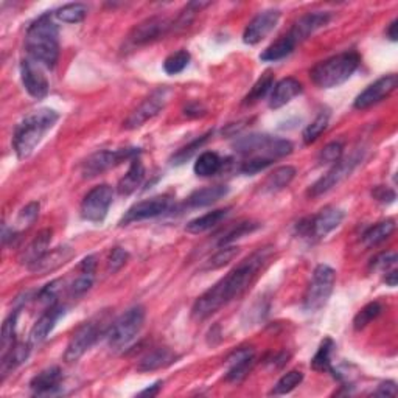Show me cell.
Masks as SVG:
<instances>
[{
    "label": "cell",
    "instance_id": "obj_19",
    "mask_svg": "<svg viewBox=\"0 0 398 398\" xmlns=\"http://www.w3.org/2000/svg\"><path fill=\"white\" fill-rule=\"evenodd\" d=\"M228 372L226 380L229 383H242L255 364V350L252 347H238L230 353L226 359Z\"/></svg>",
    "mask_w": 398,
    "mask_h": 398
},
{
    "label": "cell",
    "instance_id": "obj_22",
    "mask_svg": "<svg viewBox=\"0 0 398 398\" xmlns=\"http://www.w3.org/2000/svg\"><path fill=\"white\" fill-rule=\"evenodd\" d=\"M63 383V371L58 366H51L39 372L36 377L30 381V389L36 395H51L61 387Z\"/></svg>",
    "mask_w": 398,
    "mask_h": 398
},
{
    "label": "cell",
    "instance_id": "obj_11",
    "mask_svg": "<svg viewBox=\"0 0 398 398\" xmlns=\"http://www.w3.org/2000/svg\"><path fill=\"white\" fill-rule=\"evenodd\" d=\"M139 154V148H122L116 149V151H109V149H106V151H97L81 163V175L82 178H95L104 171L117 167L118 163L132 161Z\"/></svg>",
    "mask_w": 398,
    "mask_h": 398
},
{
    "label": "cell",
    "instance_id": "obj_20",
    "mask_svg": "<svg viewBox=\"0 0 398 398\" xmlns=\"http://www.w3.org/2000/svg\"><path fill=\"white\" fill-rule=\"evenodd\" d=\"M332 20V14L328 11H314L308 13L305 16L299 18L292 28L290 30V36L296 44L308 39L311 35H314L318 30L328 25V22Z\"/></svg>",
    "mask_w": 398,
    "mask_h": 398
},
{
    "label": "cell",
    "instance_id": "obj_25",
    "mask_svg": "<svg viewBox=\"0 0 398 398\" xmlns=\"http://www.w3.org/2000/svg\"><path fill=\"white\" fill-rule=\"evenodd\" d=\"M178 361V355L168 347H159L151 352H148L147 355L140 359L137 366L139 372H154L165 367L171 366Z\"/></svg>",
    "mask_w": 398,
    "mask_h": 398
},
{
    "label": "cell",
    "instance_id": "obj_55",
    "mask_svg": "<svg viewBox=\"0 0 398 398\" xmlns=\"http://www.w3.org/2000/svg\"><path fill=\"white\" fill-rule=\"evenodd\" d=\"M375 397H397V385L394 381L381 383L378 389L373 392Z\"/></svg>",
    "mask_w": 398,
    "mask_h": 398
},
{
    "label": "cell",
    "instance_id": "obj_48",
    "mask_svg": "<svg viewBox=\"0 0 398 398\" xmlns=\"http://www.w3.org/2000/svg\"><path fill=\"white\" fill-rule=\"evenodd\" d=\"M37 216H39V202H30V204L22 209L18 215L16 224L19 230L32 226V224L37 220Z\"/></svg>",
    "mask_w": 398,
    "mask_h": 398
},
{
    "label": "cell",
    "instance_id": "obj_13",
    "mask_svg": "<svg viewBox=\"0 0 398 398\" xmlns=\"http://www.w3.org/2000/svg\"><path fill=\"white\" fill-rule=\"evenodd\" d=\"M168 97L170 91L167 87H161L151 92L149 97H147V99L131 112L130 117L125 120L123 126L126 130H137V128L144 126L148 120L154 118L165 108V104L168 101Z\"/></svg>",
    "mask_w": 398,
    "mask_h": 398
},
{
    "label": "cell",
    "instance_id": "obj_28",
    "mask_svg": "<svg viewBox=\"0 0 398 398\" xmlns=\"http://www.w3.org/2000/svg\"><path fill=\"white\" fill-rule=\"evenodd\" d=\"M144 179H145V165L137 156L131 161V165H130V168H128L126 175L120 179L117 190L120 194H125V197H128V194H131L139 189L140 184L144 182Z\"/></svg>",
    "mask_w": 398,
    "mask_h": 398
},
{
    "label": "cell",
    "instance_id": "obj_8",
    "mask_svg": "<svg viewBox=\"0 0 398 398\" xmlns=\"http://www.w3.org/2000/svg\"><path fill=\"white\" fill-rule=\"evenodd\" d=\"M344 210L337 207H325L318 215L305 218L297 223V232L300 237L310 240H322L328 234H332L335 229L341 226L344 221Z\"/></svg>",
    "mask_w": 398,
    "mask_h": 398
},
{
    "label": "cell",
    "instance_id": "obj_53",
    "mask_svg": "<svg viewBox=\"0 0 398 398\" xmlns=\"http://www.w3.org/2000/svg\"><path fill=\"white\" fill-rule=\"evenodd\" d=\"M59 285H63L61 280H54L51 283L46 285L41 291L39 294H37V300H39L41 304L46 305L47 308L51 305H56L58 304V294H59V290L61 287Z\"/></svg>",
    "mask_w": 398,
    "mask_h": 398
},
{
    "label": "cell",
    "instance_id": "obj_30",
    "mask_svg": "<svg viewBox=\"0 0 398 398\" xmlns=\"http://www.w3.org/2000/svg\"><path fill=\"white\" fill-rule=\"evenodd\" d=\"M30 349H32V344H24L19 342L11 347L8 352L2 355V367H0V372H2V380H5V377L8 373H11L14 369L27 361V358L30 355Z\"/></svg>",
    "mask_w": 398,
    "mask_h": 398
},
{
    "label": "cell",
    "instance_id": "obj_42",
    "mask_svg": "<svg viewBox=\"0 0 398 398\" xmlns=\"http://www.w3.org/2000/svg\"><path fill=\"white\" fill-rule=\"evenodd\" d=\"M238 252H240L238 246H223L220 251L209 259L204 269L206 271H210V269H220L223 266H226L237 257Z\"/></svg>",
    "mask_w": 398,
    "mask_h": 398
},
{
    "label": "cell",
    "instance_id": "obj_35",
    "mask_svg": "<svg viewBox=\"0 0 398 398\" xmlns=\"http://www.w3.org/2000/svg\"><path fill=\"white\" fill-rule=\"evenodd\" d=\"M335 352V342L332 337H325L324 341L321 342L319 349L316 352V355L313 356L311 359V367L313 371L316 372H332L333 366H332V356Z\"/></svg>",
    "mask_w": 398,
    "mask_h": 398
},
{
    "label": "cell",
    "instance_id": "obj_17",
    "mask_svg": "<svg viewBox=\"0 0 398 398\" xmlns=\"http://www.w3.org/2000/svg\"><path fill=\"white\" fill-rule=\"evenodd\" d=\"M20 80L28 95H32L36 100L46 99L49 94V80L42 72V66L37 64L33 59H24L20 63Z\"/></svg>",
    "mask_w": 398,
    "mask_h": 398
},
{
    "label": "cell",
    "instance_id": "obj_6",
    "mask_svg": "<svg viewBox=\"0 0 398 398\" xmlns=\"http://www.w3.org/2000/svg\"><path fill=\"white\" fill-rule=\"evenodd\" d=\"M234 148L240 154L269 157L273 161L292 153V144L290 140L271 137L266 134H251V136L240 137L234 144Z\"/></svg>",
    "mask_w": 398,
    "mask_h": 398
},
{
    "label": "cell",
    "instance_id": "obj_36",
    "mask_svg": "<svg viewBox=\"0 0 398 398\" xmlns=\"http://www.w3.org/2000/svg\"><path fill=\"white\" fill-rule=\"evenodd\" d=\"M19 313H20V308H16V310H13V313L4 322L2 335H0V347H2V355H5L6 352L18 344L16 330H18Z\"/></svg>",
    "mask_w": 398,
    "mask_h": 398
},
{
    "label": "cell",
    "instance_id": "obj_21",
    "mask_svg": "<svg viewBox=\"0 0 398 398\" xmlns=\"http://www.w3.org/2000/svg\"><path fill=\"white\" fill-rule=\"evenodd\" d=\"M63 314H64V306H61L59 304L49 306L47 310L44 311L42 316L36 321L32 332H30V344L37 345L46 341L47 336L51 333V330L55 328L56 322Z\"/></svg>",
    "mask_w": 398,
    "mask_h": 398
},
{
    "label": "cell",
    "instance_id": "obj_18",
    "mask_svg": "<svg viewBox=\"0 0 398 398\" xmlns=\"http://www.w3.org/2000/svg\"><path fill=\"white\" fill-rule=\"evenodd\" d=\"M279 20H280L279 10H265L259 13L244 28L243 42L247 44V46H255V44L261 42L277 27Z\"/></svg>",
    "mask_w": 398,
    "mask_h": 398
},
{
    "label": "cell",
    "instance_id": "obj_27",
    "mask_svg": "<svg viewBox=\"0 0 398 398\" xmlns=\"http://www.w3.org/2000/svg\"><path fill=\"white\" fill-rule=\"evenodd\" d=\"M229 194V187L228 185H210L204 187V189L194 190L189 199H187V204L192 209H199V207H207L212 206L215 202L221 201L223 198H226Z\"/></svg>",
    "mask_w": 398,
    "mask_h": 398
},
{
    "label": "cell",
    "instance_id": "obj_52",
    "mask_svg": "<svg viewBox=\"0 0 398 398\" xmlns=\"http://www.w3.org/2000/svg\"><path fill=\"white\" fill-rule=\"evenodd\" d=\"M344 153V145L342 142H332V144L325 145L319 153V162L321 163H336L340 159H342Z\"/></svg>",
    "mask_w": 398,
    "mask_h": 398
},
{
    "label": "cell",
    "instance_id": "obj_12",
    "mask_svg": "<svg viewBox=\"0 0 398 398\" xmlns=\"http://www.w3.org/2000/svg\"><path fill=\"white\" fill-rule=\"evenodd\" d=\"M112 199H114V190L111 185L101 184L94 187L81 202V218L89 223H103L108 216Z\"/></svg>",
    "mask_w": 398,
    "mask_h": 398
},
{
    "label": "cell",
    "instance_id": "obj_29",
    "mask_svg": "<svg viewBox=\"0 0 398 398\" xmlns=\"http://www.w3.org/2000/svg\"><path fill=\"white\" fill-rule=\"evenodd\" d=\"M228 215H229V209L212 210V212H209L206 215H201L198 218H194V220H192L185 226V230L189 232V234H193V235L204 234V232L218 226V224H220Z\"/></svg>",
    "mask_w": 398,
    "mask_h": 398
},
{
    "label": "cell",
    "instance_id": "obj_34",
    "mask_svg": "<svg viewBox=\"0 0 398 398\" xmlns=\"http://www.w3.org/2000/svg\"><path fill=\"white\" fill-rule=\"evenodd\" d=\"M223 168V159L215 151L202 153L194 162V175L199 178H210Z\"/></svg>",
    "mask_w": 398,
    "mask_h": 398
},
{
    "label": "cell",
    "instance_id": "obj_38",
    "mask_svg": "<svg viewBox=\"0 0 398 398\" xmlns=\"http://www.w3.org/2000/svg\"><path fill=\"white\" fill-rule=\"evenodd\" d=\"M54 16L64 24H80L87 16V6L85 4H67L58 8Z\"/></svg>",
    "mask_w": 398,
    "mask_h": 398
},
{
    "label": "cell",
    "instance_id": "obj_9",
    "mask_svg": "<svg viewBox=\"0 0 398 398\" xmlns=\"http://www.w3.org/2000/svg\"><path fill=\"white\" fill-rule=\"evenodd\" d=\"M363 159H364L363 149H358V151L352 153L347 157H344V159H340L332 168H330L327 175L322 176L319 181H316L311 185V189L308 190V194H310L311 198H318V197H322V194L328 193L330 190H333L335 187L344 182L345 179H347L352 173L355 171V168L359 163H361Z\"/></svg>",
    "mask_w": 398,
    "mask_h": 398
},
{
    "label": "cell",
    "instance_id": "obj_50",
    "mask_svg": "<svg viewBox=\"0 0 398 398\" xmlns=\"http://www.w3.org/2000/svg\"><path fill=\"white\" fill-rule=\"evenodd\" d=\"M92 285H94V274L80 271V275L72 282V285L69 287L70 296L72 297L85 296L86 292L92 288Z\"/></svg>",
    "mask_w": 398,
    "mask_h": 398
},
{
    "label": "cell",
    "instance_id": "obj_37",
    "mask_svg": "<svg viewBox=\"0 0 398 398\" xmlns=\"http://www.w3.org/2000/svg\"><path fill=\"white\" fill-rule=\"evenodd\" d=\"M274 87V75L271 72H266L263 73L261 77L257 80V82L252 86V89L244 97V101L243 104L246 106H249V104H255L259 103L260 100L265 99V97L269 94V91Z\"/></svg>",
    "mask_w": 398,
    "mask_h": 398
},
{
    "label": "cell",
    "instance_id": "obj_49",
    "mask_svg": "<svg viewBox=\"0 0 398 398\" xmlns=\"http://www.w3.org/2000/svg\"><path fill=\"white\" fill-rule=\"evenodd\" d=\"M397 265V254L394 251H387V252H381L375 257L371 263V268L373 271H380V273H389L395 269Z\"/></svg>",
    "mask_w": 398,
    "mask_h": 398
},
{
    "label": "cell",
    "instance_id": "obj_16",
    "mask_svg": "<svg viewBox=\"0 0 398 398\" xmlns=\"http://www.w3.org/2000/svg\"><path fill=\"white\" fill-rule=\"evenodd\" d=\"M397 85H398V78L394 73L378 78L377 81L372 82L371 86H367L364 91L356 97L355 103H353V108L358 111L372 108L373 104H378L380 101L385 100L386 97L392 94L395 91Z\"/></svg>",
    "mask_w": 398,
    "mask_h": 398
},
{
    "label": "cell",
    "instance_id": "obj_14",
    "mask_svg": "<svg viewBox=\"0 0 398 398\" xmlns=\"http://www.w3.org/2000/svg\"><path fill=\"white\" fill-rule=\"evenodd\" d=\"M170 28L171 24L168 19L162 16L148 18L131 30L130 35H128V44H130L131 47L147 46V44H151L163 37L170 32Z\"/></svg>",
    "mask_w": 398,
    "mask_h": 398
},
{
    "label": "cell",
    "instance_id": "obj_43",
    "mask_svg": "<svg viewBox=\"0 0 398 398\" xmlns=\"http://www.w3.org/2000/svg\"><path fill=\"white\" fill-rule=\"evenodd\" d=\"M328 120H330L328 112H321V114L305 128L304 131L305 145H311L321 137V134L327 130Z\"/></svg>",
    "mask_w": 398,
    "mask_h": 398
},
{
    "label": "cell",
    "instance_id": "obj_31",
    "mask_svg": "<svg viewBox=\"0 0 398 398\" xmlns=\"http://www.w3.org/2000/svg\"><path fill=\"white\" fill-rule=\"evenodd\" d=\"M297 44L292 41V37L290 35H285L279 37L275 42H273L268 49L263 50V54L260 55V59L265 63H275L280 61V59L287 58L292 54V50L296 49Z\"/></svg>",
    "mask_w": 398,
    "mask_h": 398
},
{
    "label": "cell",
    "instance_id": "obj_44",
    "mask_svg": "<svg viewBox=\"0 0 398 398\" xmlns=\"http://www.w3.org/2000/svg\"><path fill=\"white\" fill-rule=\"evenodd\" d=\"M190 63V54L187 50H178L175 54L165 58L163 70L167 75L181 73Z\"/></svg>",
    "mask_w": 398,
    "mask_h": 398
},
{
    "label": "cell",
    "instance_id": "obj_10",
    "mask_svg": "<svg viewBox=\"0 0 398 398\" xmlns=\"http://www.w3.org/2000/svg\"><path fill=\"white\" fill-rule=\"evenodd\" d=\"M108 330H104L103 318L100 319H91L81 324L73 335L70 336L69 344H67L64 352V359L67 363H75L85 355V353L92 347V345L99 341L100 335H106Z\"/></svg>",
    "mask_w": 398,
    "mask_h": 398
},
{
    "label": "cell",
    "instance_id": "obj_59",
    "mask_svg": "<svg viewBox=\"0 0 398 398\" xmlns=\"http://www.w3.org/2000/svg\"><path fill=\"white\" fill-rule=\"evenodd\" d=\"M397 269H392V271H389L386 273V277H385V282L389 285V287H397Z\"/></svg>",
    "mask_w": 398,
    "mask_h": 398
},
{
    "label": "cell",
    "instance_id": "obj_32",
    "mask_svg": "<svg viewBox=\"0 0 398 398\" xmlns=\"http://www.w3.org/2000/svg\"><path fill=\"white\" fill-rule=\"evenodd\" d=\"M294 176H296V168L291 167V165L279 167L266 178L265 184H263V190L266 193L280 192L283 189H287V187L292 182Z\"/></svg>",
    "mask_w": 398,
    "mask_h": 398
},
{
    "label": "cell",
    "instance_id": "obj_58",
    "mask_svg": "<svg viewBox=\"0 0 398 398\" xmlns=\"http://www.w3.org/2000/svg\"><path fill=\"white\" fill-rule=\"evenodd\" d=\"M397 25H398V19H394V20L389 24V28H387V32H386L389 39L394 41V42L397 41V37H398V35H397Z\"/></svg>",
    "mask_w": 398,
    "mask_h": 398
},
{
    "label": "cell",
    "instance_id": "obj_4",
    "mask_svg": "<svg viewBox=\"0 0 398 398\" xmlns=\"http://www.w3.org/2000/svg\"><path fill=\"white\" fill-rule=\"evenodd\" d=\"M359 55L356 51H344V54L327 58L318 63L310 72L311 81L321 89H333L344 85L359 66Z\"/></svg>",
    "mask_w": 398,
    "mask_h": 398
},
{
    "label": "cell",
    "instance_id": "obj_39",
    "mask_svg": "<svg viewBox=\"0 0 398 398\" xmlns=\"http://www.w3.org/2000/svg\"><path fill=\"white\" fill-rule=\"evenodd\" d=\"M260 228L259 223H252V221H244V223H238L235 224L234 228L229 229L226 234H224L220 242H218V246L223 247V246H229L234 242H237L238 238H243L247 234H252L254 230H257Z\"/></svg>",
    "mask_w": 398,
    "mask_h": 398
},
{
    "label": "cell",
    "instance_id": "obj_47",
    "mask_svg": "<svg viewBox=\"0 0 398 398\" xmlns=\"http://www.w3.org/2000/svg\"><path fill=\"white\" fill-rule=\"evenodd\" d=\"M209 2H192L185 6V8L179 14V18L176 19L173 27L175 28H185L192 24V20L197 16V13H199L204 6H207Z\"/></svg>",
    "mask_w": 398,
    "mask_h": 398
},
{
    "label": "cell",
    "instance_id": "obj_51",
    "mask_svg": "<svg viewBox=\"0 0 398 398\" xmlns=\"http://www.w3.org/2000/svg\"><path fill=\"white\" fill-rule=\"evenodd\" d=\"M128 259H130V254H128L126 249H123V247H120V246L114 247V249L111 251L109 257H108V265H106L108 273L109 274L118 273L120 269H122L126 265Z\"/></svg>",
    "mask_w": 398,
    "mask_h": 398
},
{
    "label": "cell",
    "instance_id": "obj_54",
    "mask_svg": "<svg viewBox=\"0 0 398 398\" xmlns=\"http://www.w3.org/2000/svg\"><path fill=\"white\" fill-rule=\"evenodd\" d=\"M372 197L383 202V204H390V202H394L395 201V192L392 189H389V187H385V185H378V187H375V189L372 190Z\"/></svg>",
    "mask_w": 398,
    "mask_h": 398
},
{
    "label": "cell",
    "instance_id": "obj_1",
    "mask_svg": "<svg viewBox=\"0 0 398 398\" xmlns=\"http://www.w3.org/2000/svg\"><path fill=\"white\" fill-rule=\"evenodd\" d=\"M271 254L273 249L269 246L260 247L249 257L240 261L237 268L232 269L226 277H223L220 282H216L212 288H209L204 294L197 299L192 308V316L197 321H204L218 310H221L224 305L242 296L251 287L261 268L266 265Z\"/></svg>",
    "mask_w": 398,
    "mask_h": 398
},
{
    "label": "cell",
    "instance_id": "obj_41",
    "mask_svg": "<svg viewBox=\"0 0 398 398\" xmlns=\"http://www.w3.org/2000/svg\"><path fill=\"white\" fill-rule=\"evenodd\" d=\"M304 381V373L300 371H291L288 373H285L283 377L275 383V386L269 394L271 395H285L290 394L291 390H294L300 383Z\"/></svg>",
    "mask_w": 398,
    "mask_h": 398
},
{
    "label": "cell",
    "instance_id": "obj_24",
    "mask_svg": "<svg viewBox=\"0 0 398 398\" xmlns=\"http://www.w3.org/2000/svg\"><path fill=\"white\" fill-rule=\"evenodd\" d=\"M51 242V230L44 229L39 234L35 237V240L30 243L25 251L20 254V263L30 268H33L37 261H39L44 255L49 252V246Z\"/></svg>",
    "mask_w": 398,
    "mask_h": 398
},
{
    "label": "cell",
    "instance_id": "obj_56",
    "mask_svg": "<svg viewBox=\"0 0 398 398\" xmlns=\"http://www.w3.org/2000/svg\"><path fill=\"white\" fill-rule=\"evenodd\" d=\"M95 268H97V259L95 255H89L85 260L80 263L78 271L81 273H89V274H95Z\"/></svg>",
    "mask_w": 398,
    "mask_h": 398
},
{
    "label": "cell",
    "instance_id": "obj_15",
    "mask_svg": "<svg viewBox=\"0 0 398 398\" xmlns=\"http://www.w3.org/2000/svg\"><path fill=\"white\" fill-rule=\"evenodd\" d=\"M170 207H171V198L167 197V194H161V197L139 201L126 210L118 224L120 226H128V224L161 216L167 212Z\"/></svg>",
    "mask_w": 398,
    "mask_h": 398
},
{
    "label": "cell",
    "instance_id": "obj_57",
    "mask_svg": "<svg viewBox=\"0 0 398 398\" xmlns=\"http://www.w3.org/2000/svg\"><path fill=\"white\" fill-rule=\"evenodd\" d=\"M162 385H163L162 381H156L154 385H151L149 387L142 390V392H139V397H156L157 394H159Z\"/></svg>",
    "mask_w": 398,
    "mask_h": 398
},
{
    "label": "cell",
    "instance_id": "obj_26",
    "mask_svg": "<svg viewBox=\"0 0 398 398\" xmlns=\"http://www.w3.org/2000/svg\"><path fill=\"white\" fill-rule=\"evenodd\" d=\"M73 255V249L70 246H59L55 247L54 251H49L44 257L36 263L33 268H30V271L37 274H47L55 271L59 266H63L64 263L69 261Z\"/></svg>",
    "mask_w": 398,
    "mask_h": 398
},
{
    "label": "cell",
    "instance_id": "obj_5",
    "mask_svg": "<svg viewBox=\"0 0 398 398\" xmlns=\"http://www.w3.org/2000/svg\"><path fill=\"white\" fill-rule=\"evenodd\" d=\"M145 308L136 305L125 311L116 322H112L106 332V340L112 350H123L128 347L144 328Z\"/></svg>",
    "mask_w": 398,
    "mask_h": 398
},
{
    "label": "cell",
    "instance_id": "obj_33",
    "mask_svg": "<svg viewBox=\"0 0 398 398\" xmlns=\"http://www.w3.org/2000/svg\"><path fill=\"white\" fill-rule=\"evenodd\" d=\"M394 230H395V221L394 220H386V221L377 223L375 226L369 228L364 232L363 243L367 247L378 246L383 242H386V240L394 234Z\"/></svg>",
    "mask_w": 398,
    "mask_h": 398
},
{
    "label": "cell",
    "instance_id": "obj_7",
    "mask_svg": "<svg viewBox=\"0 0 398 398\" xmlns=\"http://www.w3.org/2000/svg\"><path fill=\"white\" fill-rule=\"evenodd\" d=\"M336 282V273L328 265L316 266L311 277V282L308 285L305 297H304V310L308 313H316L322 310L332 296Z\"/></svg>",
    "mask_w": 398,
    "mask_h": 398
},
{
    "label": "cell",
    "instance_id": "obj_2",
    "mask_svg": "<svg viewBox=\"0 0 398 398\" xmlns=\"http://www.w3.org/2000/svg\"><path fill=\"white\" fill-rule=\"evenodd\" d=\"M25 50L28 58L47 69H54L59 58V30L46 13L28 27L25 35Z\"/></svg>",
    "mask_w": 398,
    "mask_h": 398
},
{
    "label": "cell",
    "instance_id": "obj_45",
    "mask_svg": "<svg viewBox=\"0 0 398 398\" xmlns=\"http://www.w3.org/2000/svg\"><path fill=\"white\" fill-rule=\"evenodd\" d=\"M274 163L273 159H269V157H259V156H254L249 157V159L244 161L242 165H240V173L246 176H254L257 175V173L266 170L268 167H271Z\"/></svg>",
    "mask_w": 398,
    "mask_h": 398
},
{
    "label": "cell",
    "instance_id": "obj_40",
    "mask_svg": "<svg viewBox=\"0 0 398 398\" xmlns=\"http://www.w3.org/2000/svg\"><path fill=\"white\" fill-rule=\"evenodd\" d=\"M381 311H383V306L380 302H371V304L364 305L361 310L356 313L355 319H353V328H355L356 332L366 328L373 319H377L380 316Z\"/></svg>",
    "mask_w": 398,
    "mask_h": 398
},
{
    "label": "cell",
    "instance_id": "obj_3",
    "mask_svg": "<svg viewBox=\"0 0 398 398\" xmlns=\"http://www.w3.org/2000/svg\"><path fill=\"white\" fill-rule=\"evenodd\" d=\"M58 120L59 114L50 108L37 109L20 120L13 134V148L19 159H25L35 151Z\"/></svg>",
    "mask_w": 398,
    "mask_h": 398
},
{
    "label": "cell",
    "instance_id": "obj_23",
    "mask_svg": "<svg viewBox=\"0 0 398 398\" xmlns=\"http://www.w3.org/2000/svg\"><path fill=\"white\" fill-rule=\"evenodd\" d=\"M302 94V82L296 78H283L274 85L271 97H269V108L280 109L288 104L292 99Z\"/></svg>",
    "mask_w": 398,
    "mask_h": 398
},
{
    "label": "cell",
    "instance_id": "obj_46",
    "mask_svg": "<svg viewBox=\"0 0 398 398\" xmlns=\"http://www.w3.org/2000/svg\"><path fill=\"white\" fill-rule=\"evenodd\" d=\"M209 136H210V132H207V134H204V136H201L199 139H197V140H193V142H190L189 145H185L184 148H181L179 149V151L173 156V159H171V162L175 163V165H182V163H185L187 161L190 159V157L198 151V149L206 144V142L209 140Z\"/></svg>",
    "mask_w": 398,
    "mask_h": 398
}]
</instances>
